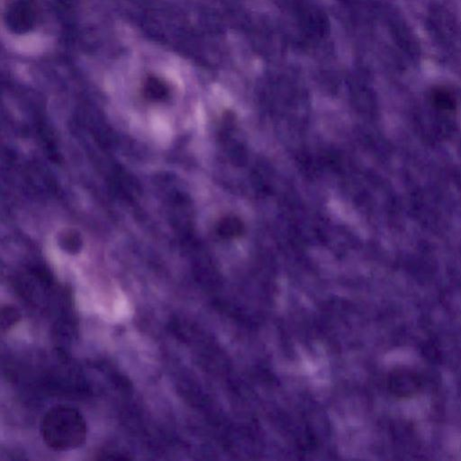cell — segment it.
<instances>
[{
    "label": "cell",
    "instance_id": "cell-4",
    "mask_svg": "<svg viewBox=\"0 0 461 461\" xmlns=\"http://www.w3.org/2000/svg\"><path fill=\"white\" fill-rule=\"evenodd\" d=\"M141 95L145 100L161 103L170 97L171 89L167 81L158 76H148L141 84Z\"/></svg>",
    "mask_w": 461,
    "mask_h": 461
},
{
    "label": "cell",
    "instance_id": "cell-5",
    "mask_svg": "<svg viewBox=\"0 0 461 461\" xmlns=\"http://www.w3.org/2000/svg\"><path fill=\"white\" fill-rule=\"evenodd\" d=\"M429 98L433 106L439 110L454 111L456 109V98L447 87L436 86L432 88Z\"/></svg>",
    "mask_w": 461,
    "mask_h": 461
},
{
    "label": "cell",
    "instance_id": "cell-2",
    "mask_svg": "<svg viewBox=\"0 0 461 461\" xmlns=\"http://www.w3.org/2000/svg\"><path fill=\"white\" fill-rule=\"evenodd\" d=\"M423 380L415 369L409 366H398L391 370L387 377L390 393L397 399H410L421 391Z\"/></svg>",
    "mask_w": 461,
    "mask_h": 461
},
{
    "label": "cell",
    "instance_id": "cell-8",
    "mask_svg": "<svg viewBox=\"0 0 461 461\" xmlns=\"http://www.w3.org/2000/svg\"><path fill=\"white\" fill-rule=\"evenodd\" d=\"M101 454L102 456L98 457L99 459H131V457L127 456V454H124L118 450H105Z\"/></svg>",
    "mask_w": 461,
    "mask_h": 461
},
{
    "label": "cell",
    "instance_id": "cell-3",
    "mask_svg": "<svg viewBox=\"0 0 461 461\" xmlns=\"http://www.w3.org/2000/svg\"><path fill=\"white\" fill-rule=\"evenodd\" d=\"M6 25L16 33H23L33 28L36 22V7L33 0H14L5 12Z\"/></svg>",
    "mask_w": 461,
    "mask_h": 461
},
{
    "label": "cell",
    "instance_id": "cell-6",
    "mask_svg": "<svg viewBox=\"0 0 461 461\" xmlns=\"http://www.w3.org/2000/svg\"><path fill=\"white\" fill-rule=\"evenodd\" d=\"M21 315L19 312L12 305H2L0 312V327L1 331L6 332L10 330L20 321Z\"/></svg>",
    "mask_w": 461,
    "mask_h": 461
},
{
    "label": "cell",
    "instance_id": "cell-1",
    "mask_svg": "<svg viewBox=\"0 0 461 461\" xmlns=\"http://www.w3.org/2000/svg\"><path fill=\"white\" fill-rule=\"evenodd\" d=\"M40 429L44 443L56 451L81 447L87 434L84 416L78 410L68 405L50 409L42 417Z\"/></svg>",
    "mask_w": 461,
    "mask_h": 461
},
{
    "label": "cell",
    "instance_id": "cell-7",
    "mask_svg": "<svg viewBox=\"0 0 461 461\" xmlns=\"http://www.w3.org/2000/svg\"><path fill=\"white\" fill-rule=\"evenodd\" d=\"M63 243L65 249L73 253L78 250L80 241L77 237L70 234L65 238Z\"/></svg>",
    "mask_w": 461,
    "mask_h": 461
}]
</instances>
